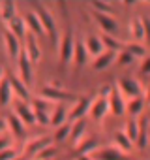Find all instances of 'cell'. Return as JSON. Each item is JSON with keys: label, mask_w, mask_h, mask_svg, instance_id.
I'll return each instance as SVG.
<instances>
[{"label": "cell", "mask_w": 150, "mask_h": 160, "mask_svg": "<svg viewBox=\"0 0 150 160\" xmlns=\"http://www.w3.org/2000/svg\"><path fill=\"white\" fill-rule=\"evenodd\" d=\"M30 106H32V111H34V117H36V124H49L51 122V109H49V102L43 100L41 96L40 98H32L30 100Z\"/></svg>", "instance_id": "cell-5"}, {"label": "cell", "mask_w": 150, "mask_h": 160, "mask_svg": "<svg viewBox=\"0 0 150 160\" xmlns=\"http://www.w3.org/2000/svg\"><path fill=\"white\" fill-rule=\"evenodd\" d=\"M129 36L133 38L135 43H143L144 42V28H143L141 17H135V19L129 21Z\"/></svg>", "instance_id": "cell-30"}, {"label": "cell", "mask_w": 150, "mask_h": 160, "mask_svg": "<svg viewBox=\"0 0 150 160\" xmlns=\"http://www.w3.org/2000/svg\"><path fill=\"white\" fill-rule=\"evenodd\" d=\"M6 30L8 32H12L15 38H19L21 42L25 40V36H26V25H25V19L23 17H13L10 23H6Z\"/></svg>", "instance_id": "cell-21"}, {"label": "cell", "mask_w": 150, "mask_h": 160, "mask_svg": "<svg viewBox=\"0 0 150 160\" xmlns=\"http://www.w3.org/2000/svg\"><path fill=\"white\" fill-rule=\"evenodd\" d=\"M23 51L28 55V58L32 60V64H36V62L41 60V47L38 43V38L34 34H30V32H26V36L23 40Z\"/></svg>", "instance_id": "cell-10"}, {"label": "cell", "mask_w": 150, "mask_h": 160, "mask_svg": "<svg viewBox=\"0 0 150 160\" xmlns=\"http://www.w3.org/2000/svg\"><path fill=\"white\" fill-rule=\"evenodd\" d=\"M107 113H109V100L101 98V96H96L92 100V106H90V117H92V121L101 122Z\"/></svg>", "instance_id": "cell-15"}, {"label": "cell", "mask_w": 150, "mask_h": 160, "mask_svg": "<svg viewBox=\"0 0 150 160\" xmlns=\"http://www.w3.org/2000/svg\"><path fill=\"white\" fill-rule=\"evenodd\" d=\"M88 58L90 57H88V51L85 47V42L77 40V42H75V51H73V62L77 66H85L88 62Z\"/></svg>", "instance_id": "cell-31"}, {"label": "cell", "mask_w": 150, "mask_h": 160, "mask_svg": "<svg viewBox=\"0 0 150 160\" xmlns=\"http://www.w3.org/2000/svg\"><path fill=\"white\" fill-rule=\"evenodd\" d=\"M15 156H17L15 149H8V151H2V152H0V160H13Z\"/></svg>", "instance_id": "cell-41"}, {"label": "cell", "mask_w": 150, "mask_h": 160, "mask_svg": "<svg viewBox=\"0 0 150 160\" xmlns=\"http://www.w3.org/2000/svg\"><path fill=\"white\" fill-rule=\"evenodd\" d=\"M6 124H8V130L12 132L13 139H17V141H25L26 128H25V124L21 122V119H19L15 113H10V115L6 117Z\"/></svg>", "instance_id": "cell-16"}, {"label": "cell", "mask_w": 150, "mask_h": 160, "mask_svg": "<svg viewBox=\"0 0 150 160\" xmlns=\"http://www.w3.org/2000/svg\"><path fill=\"white\" fill-rule=\"evenodd\" d=\"M6 130H8L6 119H2V117H0V134H6Z\"/></svg>", "instance_id": "cell-44"}, {"label": "cell", "mask_w": 150, "mask_h": 160, "mask_svg": "<svg viewBox=\"0 0 150 160\" xmlns=\"http://www.w3.org/2000/svg\"><path fill=\"white\" fill-rule=\"evenodd\" d=\"M68 113H69V109L64 106V104H56V108L53 109V113H51V126L56 130L58 126H62V124H66L68 122Z\"/></svg>", "instance_id": "cell-22"}, {"label": "cell", "mask_w": 150, "mask_h": 160, "mask_svg": "<svg viewBox=\"0 0 150 160\" xmlns=\"http://www.w3.org/2000/svg\"><path fill=\"white\" fill-rule=\"evenodd\" d=\"M94 160H129L126 152H122L120 149H116L115 145L111 147H100L94 154H92Z\"/></svg>", "instance_id": "cell-13"}, {"label": "cell", "mask_w": 150, "mask_h": 160, "mask_svg": "<svg viewBox=\"0 0 150 160\" xmlns=\"http://www.w3.org/2000/svg\"><path fill=\"white\" fill-rule=\"evenodd\" d=\"M109 113H113L116 117L126 115V100L122 98V94L116 89V85H113V91L109 94Z\"/></svg>", "instance_id": "cell-11"}, {"label": "cell", "mask_w": 150, "mask_h": 160, "mask_svg": "<svg viewBox=\"0 0 150 160\" xmlns=\"http://www.w3.org/2000/svg\"><path fill=\"white\" fill-rule=\"evenodd\" d=\"M116 57H118V53H115V51H103L98 58H94L92 68H94L96 72H103V70H107L111 64L116 62Z\"/></svg>", "instance_id": "cell-19"}, {"label": "cell", "mask_w": 150, "mask_h": 160, "mask_svg": "<svg viewBox=\"0 0 150 160\" xmlns=\"http://www.w3.org/2000/svg\"><path fill=\"white\" fill-rule=\"evenodd\" d=\"M92 8L98 13H105V15H113V8L109 2H103V0H92Z\"/></svg>", "instance_id": "cell-36"}, {"label": "cell", "mask_w": 150, "mask_h": 160, "mask_svg": "<svg viewBox=\"0 0 150 160\" xmlns=\"http://www.w3.org/2000/svg\"><path fill=\"white\" fill-rule=\"evenodd\" d=\"M124 49L133 57V58H144V53H146V49H144V45L143 43H135V42H129V43H126L124 45Z\"/></svg>", "instance_id": "cell-35"}, {"label": "cell", "mask_w": 150, "mask_h": 160, "mask_svg": "<svg viewBox=\"0 0 150 160\" xmlns=\"http://www.w3.org/2000/svg\"><path fill=\"white\" fill-rule=\"evenodd\" d=\"M141 21H143V28H144V42L146 43H150V17H141Z\"/></svg>", "instance_id": "cell-40"}, {"label": "cell", "mask_w": 150, "mask_h": 160, "mask_svg": "<svg viewBox=\"0 0 150 160\" xmlns=\"http://www.w3.org/2000/svg\"><path fill=\"white\" fill-rule=\"evenodd\" d=\"M13 17H17V4L12 0H4L0 2V19L4 23H10Z\"/></svg>", "instance_id": "cell-25"}, {"label": "cell", "mask_w": 150, "mask_h": 160, "mask_svg": "<svg viewBox=\"0 0 150 160\" xmlns=\"http://www.w3.org/2000/svg\"><path fill=\"white\" fill-rule=\"evenodd\" d=\"M49 145H53V139H51L49 136L34 138V139H30V141L25 143V147H23V156H26V158H36V156H38L45 147H49Z\"/></svg>", "instance_id": "cell-6"}, {"label": "cell", "mask_w": 150, "mask_h": 160, "mask_svg": "<svg viewBox=\"0 0 150 160\" xmlns=\"http://www.w3.org/2000/svg\"><path fill=\"white\" fill-rule=\"evenodd\" d=\"M111 91H113V85H105V87H101V89H100V96L109 100V94H111Z\"/></svg>", "instance_id": "cell-43"}, {"label": "cell", "mask_w": 150, "mask_h": 160, "mask_svg": "<svg viewBox=\"0 0 150 160\" xmlns=\"http://www.w3.org/2000/svg\"><path fill=\"white\" fill-rule=\"evenodd\" d=\"M56 152H58V147L53 143V145H49V147H45L34 160H53L54 156H56Z\"/></svg>", "instance_id": "cell-37"}, {"label": "cell", "mask_w": 150, "mask_h": 160, "mask_svg": "<svg viewBox=\"0 0 150 160\" xmlns=\"http://www.w3.org/2000/svg\"><path fill=\"white\" fill-rule=\"evenodd\" d=\"M90 106H92V102H90V98L88 96H81L77 102L73 104V108L69 109V113H68V122H77V121H83L88 113H90Z\"/></svg>", "instance_id": "cell-7"}, {"label": "cell", "mask_w": 150, "mask_h": 160, "mask_svg": "<svg viewBox=\"0 0 150 160\" xmlns=\"http://www.w3.org/2000/svg\"><path fill=\"white\" fill-rule=\"evenodd\" d=\"M69 134H71V122H66L62 126H58L54 130V141L56 143H64V141H69Z\"/></svg>", "instance_id": "cell-33"}, {"label": "cell", "mask_w": 150, "mask_h": 160, "mask_svg": "<svg viewBox=\"0 0 150 160\" xmlns=\"http://www.w3.org/2000/svg\"><path fill=\"white\" fill-rule=\"evenodd\" d=\"M23 19H25L26 30H28L30 34H34L36 38H38V36H45V30H43V27H41V23H40V19H38V15H36L34 10L28 12V13H25Z\"/></svg>", "instance_id": "cell-18"}, {"label": "cell", "mask_w": 150, "mask_h": 160, "mask_svg": "<svg viewBox=\"0 0 150 160\" xmlns=\"http://www.w3.org/2000/svg\"><path fill=\"white\" fill-rule=\"evenodd\" d=\"M101 43L105 47V51H115V53H120L124 49V43L120 40H116V36H111V34H101Z\"/></svg>", "instance_id": "cell-32"}, {"label": "cell", "mask_w": 150, "mask_h": 160, "mask_svg": "<svg viewBox=\"0 0 150 160\" xmlns=\"http://www.w3.org/2000/svg\"><path fill=\"white\" fill-rule=\"evenodd\" d=\"M144 102H146V106H150V85H148L146 91H144Z\"/></svg>", "instance_id": "cell-45"}, {"label": "cell", "mask_w": 150, "mask_h": 160, "mask_svg": "<svg viewBox=\"0 0 150 160\" xmlns=\"http://www.w3.org/2000/svg\"><path fill=\"white\" fill-rule=\"evenodd\" d=\"M144 108H146L144 96H137V98H133V100L126 102V113H128V115H131V119L139 117V115L143 113V109H144Z\"/></svg>", "instance_id": "cell-26"}, {"label": "cell", "mask_w": 150, "mask_h": 160, "mask_svg": "<svg viewBox=\"0 0 150 160\" xmlns=\"http://www.w3.org/2000/svg\"><path fill=\"white\" fill-rule=\"evenodd\" d=\"M41 98L47 100V102H58V104H64V102H71L75 100V94L73 92H68L56 85H45L41 89Z\"/></svg>", "instance_id": "cell-4"}, {"label": "cell", "mask_w": 150, "mask_h": 160, "mask_svg": "<svg viewBox=\"0 0 150 160\" xmlns=\"http://www.w3.org/2000/svg\"><path fill=\"white\" fill-rule=\"evenodd\" d=\"M17 68H19V77H21V81L28 87V85H32V81H34V72H32V68H34V64H32V60L28 58V55L25 53V51H21V55H19V58H17Z\"/></svg>", "instance_id": "cell-8"}, {"label": "cell", "mask_w": 150, "mask_h": 160, "mask_svg": "<svg viewBox=\"0 0 150 160\" xmlns=\"http://www.w3.org/2000/svg\"><path fill=\"white\" fill-rule=\"evenodd\" d=\"M141 73L150 75V57H144L143 58V62H141Z\"/></svg>", "instance_id": "cell-42"}, {"label": "cell", "mask_w": 150, "mask_h": 160, "mask_svg": "<svg viewBox=\"0 0 150 160\" xmlns=\"http://www.w3.org/2000/svg\"><path fill=\"white\" fill-rule=\"evenodd\" d=\"M115 85H116V89L120 91V94H122V98L126 102H129V100H133L137 96H143V87L133 77H120Z\"/></svg>", "instance_id": "cell-3"}, {"label": "cell", "mask_w": 150, "mask_h": 160, "mask_svg": "<svg viewBox=\"0 0 150 160\" xmlns=\"http://www.w3.org/2000/svg\"><path fill=\"white\" fill-rule=\"evenodd\" d=\"M113 141H115V147L116 149H120L122 152H131V149H133V143L129 141V138L124 134V130H116L115 134H113Z\"/></svg>", "instance_id": "cell-28"}, {"label": "cell", "mask_w": 150, "mask_h": 160, "mask_svg": "<svg viewBox=\"0 0 150 160\" xmlns=\"http://www.w3.org/2000/svg\"><path fill=\"white\" fill-rule=\"evenodd\" d=\"M34 12H36L40 23H41V27H43V30H45V36H47L49 42L58 49V32H56V23H54L53 13H51L45 6H40V4H36Z\"/></svg>", "instance_id": "cell-1"}, {"label": "cell", "mask_w": 150, "mask_h": 160, "mask_svg": "<svg viewBox=\"0 0 150 160\" xmlns=\"http://www.w3.org/2000/svg\"><path fill=\"white\" fill-rule=\"evenodd\" d=\"M73 51H75V40H73V32L71 28H66L62 38L58 40V58L60 64L68 66L73 62Z\"/></svg>", "instance_id": "cell-2"}, {"label": "cell", "mask_w": 150, "mask_h": 160, "mask_svg": "<svg viewBox=\"0 0 150 160\" xmlns=\"http://www.w3.org/2000/svg\"><path fill=\"white\" fill-rule=\"evenodd\" d=\"M133 60H135V58H133V57H131L126 49H122V51L118 53V57H116V64H118L120 68H122V66H129Z\"/></svg>", "instance_id": "cell-38"}, {"label": "cell", "mask_w": 150, "mask_h": 160, "mask_svg": "<svg viewBox=\"0 0 150 160\" xmlns=\"http://www.w3.org/2000/svg\"><path fill=\"white\" fill-rule=\"evenodd\" d=\"M98 141L94 138H88V139H83L77 147H75V151H77L79 156H92L96 151H98Z\"/></svg>", "instance_id": "cell-29"}, {"label": "cell", "mask_w": 150, "mask_h": 160, "mask_svg": "<svg viewBox=\"0 0 150 160\" xmlns=\"http://www.w3.org/2000/svg\"><path fill=\"white\" fill-rule=\"evenodd\" d=\"M85 132H87V121H77L71 124V134H69V141L73 147H77L83 139H85Z\"/></svg>", "instance_id": "cell-23"}, {"label": "cell", "mask_w": 150, "mask_h": 160, "mask_svg": "<svg viewBox=\"0 0 150 160\" xmlns=\"http://www.w3.org/2000/svg\"><path fill=\"white\" fill-rule=\"evenodd\" d=\"M10 104H13V91L10 85V79L4 77L0 81V108H8Z\"/></svg>", "instance_id": "cell-24"}, {"label": "cell", "mask_w": 150, "mask_h": 160, "mask_svg": "<svg viewBox=\"0 0 150 160\" xmlns=\"http://www.w3.org/2000/svg\"><path fill=\"white\" fill-rule=\"evenodd\" d=\"M8 79H10V85H12V91H13L15 100H23V102H30L32 100L28 87L21 81L19 75H8Z\"/></svg>", "instance_id": "cell-14"}, {"label": "cell", "mask_w": 150, "mask_h": 160, "mask_svg": "<svg viewBox=\"0 0 150 160\" xmlns=\"http://www.w3.org/2000/svg\"><path fill=\"white\" fill-rule=\"evenodd\" d=\"M135 145H137L139 151H144L148 147V119L146 117H143L139 121V136H137Z\"/></svg>", "instance_id": "cell-27"}, {"label": "cell", "mask_w": 150, "mask_h": 160, "mask_svg": "<svg viewBox=\"0 0 150 160\" xmlns=\"http://www.w3.org/2000/svg\"><path fill=\"white\" fill-rule=\"evenodd\" d=\"M13 160H28V158H26V156H23V154H17Z\"/></svg>", "instance_id": "cell-47"}, {"label": "cell", "mask_w": 150, "mask_h": 160, "mask_svg": "<svg viewBox=\"0 0 150 160\" xmlns=\"http://www.w3.org/2000/svg\"><path fill=\"white\" fill-rule=\"evenodd\" d=\"M92 15H94L96 25L101 28V32H103V34H111V36H115V34H116L118 25H116V19H115L113 15H105V13H98V12H94Z\"/></svg>", "instance_id": "cell-12"}, {"label": "cell", "mask_w": 150, "mask_h": 160, "mask_svg": "<svg viewBox=\"0 0 150 160\" xmlns=\"http://www.w3.org/2000/svg\"><path fill=\"white\" fill-rule=\"evenodd\" d=\"M85 47H87V51H88V57H94V58H98V57L105 51V47H103V43H101V38L96 36V34H88V36H87Z\"/></svg>", "instance_id": "cell-20"}, {"label": "cell", "mask_w": 150, "mask_h": 160, "mask_svg": "<svg viewBox=\"0 0 150 160\" xmlns=\"http://www.w3.org/2000/svg\"><path fill=\"white\" fill-rule=\"evenodd\" d=\"M8 149H13L12 147V138H8L6 134H0V152L8 151Z\"/></svg>", "instance_id": "cell-39"}, {"label": "cell", "mask_w": 150, "mask_h": 160, "mask_svg": "<svg viewBox=\"0 0 150 160\" xmlns=\"http://www.w3.org/2000/svg\"><path fill=\"white\" fill-rule=\"evenodd\" d=\"M6 75H4V66L2 64H0V81H2V79H4Z\"/></svg>", "instance_id": "cell-46"}, {"label": "cell", "mask_w": 150, "mask_h": 160, "mask_svg": "<svg viewBox=\"0 0 150 160\" xmlns=\"http://www.w3.org/2000/svg\"><path fill=\"white\" fill-rule=\"evenodd\" d=\"M77 160H94V158H92V156H79Z\"/></svg>", "instance_id": "cell-48"}, {"label": "cell", "mask_w": 150, "mask_h": 160, "mask_svg": "<svg viewBox=\"0 0 150 160\" xmlns=\"http://www.w3.org/2000/svg\"><path fill=\"white\" fill-rule=\"evenodd\" d=\"M13 113L21 119V122H23L25 126H32V124H36V117H34V111H32L30 102L15 100V102H13Z\"/></svg>", "instance_id": "cell-9"}, {"label": "cell", "mask_w": 150, "mask_h": 160, "mask_svg": "<svg viewBox=\"0 0 150 160\" xmlns=\"http://www.w3.org/2000/svg\"><path fill=\"white\" fill-rule=\"evenodd\" d=\"M124 134L129 138V141L135 145V141H137V136H139V121L137 119H129L128 122H126V130H124Z\"/></svg>", "instance_id": "cell-34"}, {"label": "cell", "mask_w": 150, "mask_h": 160, "mask_svg": "<svg viewBox=\"0 0 150 160\" xmlns=\"http://www.w3.org/2000/svg\"><path fill=\"white\" fill-rule=\"evenodd\" d=\"M4 43H6V51H8V57L15 62L17 58H19V55H21V51H23V45H21V40L19 38H15L12 32H4Z\"/></svg>", "instance_id": "cell-17"}]
</instances>
